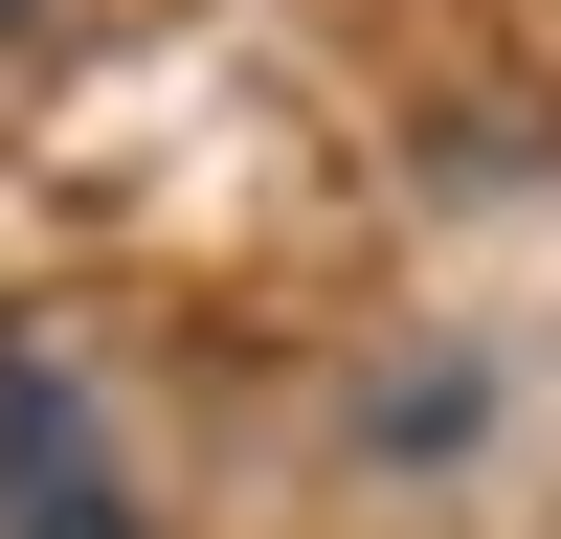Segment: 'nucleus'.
Listing matches in <instances>:
<instances>
[{
    "mask_svg": "<svg viewBox=\"0 0 561 539\" xmlns=\"http://www.w3.org/2000/svg\"><path fill=\"white\" fill-rule=\"evenodd\" d=\"M0 539H113V449H90L68 359L0 337Z\"/></svg>",
    "mask_w": 561,
    "mask_h": 539,
    "instance_id": "obj_1",
    "label": "nucleus"
}]
</instances>
